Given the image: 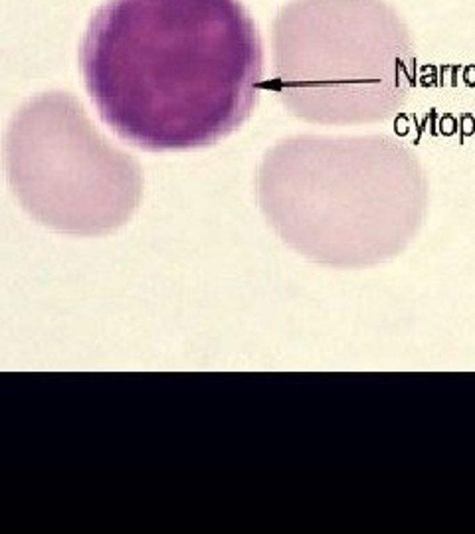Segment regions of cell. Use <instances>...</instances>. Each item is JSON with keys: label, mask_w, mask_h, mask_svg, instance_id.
Wrapping results in <instances>:
<instances>
[{"label": "cell", "mask_w": 475, "mask_h": 534, "mask_svg": "<svg viewBox=\"0 0 475 534\" xmlns=\"http://www.w3.org/2000/svg\"><path fill=\"white\" fill-rule=\"evenodd\" d=\"M6 157L20 196L50 220L109 222L127 212L139 192L135 164L97 137L66 95H42L18 113Z\"/></svg>", "instance_id": "7a4b0ae2"}, {"label": "cell", "mask_w": 475, "mask_h": 534, "mask_svg": "<svg viewBox=\"0 0 475 534\" xmlns=\"http://www.w3.org/2000/svg\"><path fill=\"white\" fill-rule=\"evenodd\" d=\"M101 119L147 150L212 145L248 119L264 46L240 0H107L81 44Z\"/></svg>", "instance_id": "6da1fadb"}, {"label": "cell", "mask_w": 475, "mask_h": 534, "mask_svg": "<svg viewBox=\"0 0 475 534\" xmlns=\"http://www.w3.org/2000/svg\"><path fill=\"white\" fill-rule=\"evenodd\" d=\"M277 81L301 109L335 85H400L414 42L386 0H293L272 32Z\"/></svg>", "instance_id": "3957f363"}]
</instances>
